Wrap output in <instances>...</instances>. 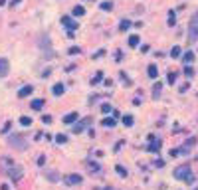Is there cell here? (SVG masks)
I'll return each mask as SVG.
<instances>
[{
	"mask_svg": "<svg viewBox=\"0 0 198 190\" xmlns=\"http://www.w3.org/2000/svg\"><path fill=\"white\" fill-rule=\"evenodd\" d=\"M174 178L184 180V182H194V176L190 172V167L188 164H180V167L174 168Z\"/></svg>",
	"mask_w": 198,
	"mask_h": 190,
	"instance_id": "obj_1",
	"label": "cell"
},
{
	"mask_svg": "<svg viewBox=\"0 0 198 190\" xmlns=\"http://www.w3.org/2000/svg\"><path fill=\"white\" fill-rule=\"evenodd\" d=\"M188 40L190 42H196L198 40V10L194 12V16L188 22Z\"/></svg>",
	"mask_w": 198,
	"mask_h": 190,
	"instance_id": "obj_2",
	"label": "cell"
},
{
	"mask_svg": "<svg viewBox=\"0 0 198 190\" xmlns=\"http://www.w3.org/2000/svg\"><path fill=\"white\" fill-rule=\"evenodd\" d=\"M8 143L14 149H18V151H24L26 149V141H24V137H20V135H12L10 139H8Z\"/></svg>",
	"mask_w": 198,
	"mask_h": 190,
	"instance_id": "obj_3",
	"label": "cell"
},
{
	"mask_svg": "<svg viewBox=\"0 0 198 190\" xmlns=\"http://www.w3.org/2000/svg\"><path fill=\"white\" fill-rule=\"evenodd\" d=\"M10 67V64H8V59H4V57H0V77H6L8 75V69Z\"/></svg>",
	"mask_w": 198,
	"mask_h": 190,
	"instance_id": "obj_4",
	"label": "cell"
},
{
	"mask_svg": "<svg viewBox=\"0 0 198 190\" xmlns=\"http://www.w3.org/2000/svg\"><path fill=\"white\" fill-rule=\"evenodd\" d=\"M62 24L67 26L69 30H75V28H77V22H75V20H71L69 16H64V18H62Z\"/></svg>",
	"mask_w": 198,
	"mask_h": 190,
	"instance_id": "obj_5",
	"label": "cell"
},
{
	"mask_svg": "<svg viewBox=\"0 0 198 190\" xmlns=\"http://www.w3.org/2000/svg\"><path fill=\"white\" fill-rule=\"evenodd\" d=\"M66 184H81V176L79 174H69V176H66Z\"/></svg>",
	"mask_w": 198,
	"mask_h": 190,
	"instance_id": "obj_6",
	"label": "cell"
},
{
	"mask_svg": "<svg viewBox=\"0 0 198 190\" xmlns=\"http://www.w3.org/2000/svg\"><path fill=\"white\" fill-rule=\"evenodd\" d=\"M77 119H79V115H77L75 111H71V113H67L66 117H64V123H67V125H69V123H75Z\"/></svg>",
	"mask_w": 198,
	"mask_h": 190,
	"instance_id": "obj_7",
	"label": "cell"
},
{
	"mask_svg": "<svg viewBox=\"0 0 198 190\" xmlns=\"http://www.w3.org/2000/svg\"><path fill=\"white\" fill-rule=\"evenodd\" d=\"M32 91H34V87H32V85H24L22 89L18 91V97H28V95H30Z\"/></svg>",
	"mask_w": 198,
	"mask_h": 190,
	"instance_id": "obj_8",
	"label": "cell"
},
{
	"mask_svg": "<svg viewBox=\"0 0 198 190\" xmlns=\"http://www.w3.org/2000/svg\"><path fill=\"white\" fill-rule=\"evenodd\" d=\"M147 73H149V77L156 79V75H159V67L154 66V64H151V66H149V69H147Z\"/></svg>",
	"mask_w": 198,
	"mask_h": 190,
	"instance_id": "obj_9",
	"label": "cell"
},
{
	"mask_svg": "<svg viewBox=\"0 0 198 190\" xmlns=\"http://www.w3.org/2000/svg\"><path fill=\"white\" fill-rule=\"evenodd\" d=\"M87 123H89V119H83L81 123L73 125V129H71V131H73V133H81V131H83V127H85V125H87Z\"/></svg>",
	"mask_w": 198,
	"mask_h": 190,
	"instance_id": "obj_10",
	"label": "cell"
},
{
	"mask_svg": "<svg viewBox=\"0 0 198 190\" xmlns=\"http://www.w3.org/2000/svg\"><path fill=\"white\" fill-rule=\"evenodd\" d=\"M161 89H163V83H156L153 87V99H159L161 97Z\"/></svg>",
	"mask_w": 198,
	"mask_h": 190,
	"instance_id": "obj_11",
	"label": "cell"
},
{
	"mask_svg": "<svg viewBox=\"0 0 198 190\" xmlns=\"http://www.w3.org/2000/svg\"><path fill=\"white\" fill-rule=\"evenodd\" d=\"M139 44H141V38L139 36H131L129 38V48H137Z\"/></svg>",
	"mask_w": 198,
	"mask_h": 190,
	"instance_id": "obj_12",
	"label": "cell"
},
{
	"mask_svg": "<svg viewBox=\"0 0 198 190\" xmlns=\"http://www.w3.org/2000/svg\"><path fill=\"white\" fill-rule=\"evenodd\" d=\"M182 61H184V66H186V64H192V61H194V54H192V52H186V54L182 56Z\"/></svg>",
	"mask_w": 198,
	"mask_h": 190,
	"instance_id": "obj_13",
	"label": "cell"
},
{
	"mask_svg": "<svg viewBox=\"0 0 198 190\" xmlns=\"http://www.w3.org/2000/svg\"><path fill=\"white\" fill-rule=\"evenodd\" d=\"M42 107H44V99H34L32 101V109H34V111L42 109Z\"/></svg>",
	"mask_w": 198,
	"mask_h": 190,
	"instance_id": "obj_14",
	"label": "cell"
},
{
	"mask_svg": "<svg viewBox=\"0 0 198 190\" xmlns=\"http://www.w3.org/2000/svg\"><path fill=\"white\" fill-rule=\"evenodd\" d=\"M182 56V50L178 48V46H174L172 50H170V57H180Z\"/></svg>",
	"mask_w": 198,
	"mask_h": 190,
	"instance_id": "obj_15",
	"label": "cell"
},
{
	"mask_svg": "<svg viewBox=\"0 0 198 190\" xmlns=\"http://www.w3.org/2000/svg\"><path fill=\"white\" fill-rule=\"evenodd\" d=\"M99 8H101V10H113V2H107V0H105V2H101V4H99Z\"/></svg>",
	"mask_w": 198,
	"mask_h": 190,
	"instance_id": "obj_16",
	"label": "cell"
},
{
	"mask_svg": "<svg viewBox=\"0 0 198 190\" xmlns=\"http://www.w3.org/2000/svg\"><path fill=\"white\" fill-rule=\"evenodd\" d=\"M101 77H103V71H97V73L93 75V79H91V85H97L99 81H101Z\"/></svg>",
	"mask_w": 198,
	"mask_h": 190,
	"instance_id": "obj_17",
	"label": "cell"
},
{
	"mask_svg": "<svg viewBox=\"0 0 198 190\" xmlns=\"http://www.w3.org/2000/svg\"><path fill=\"white\" fill-rule=\"evenodd\" d=\"M83 14H85V8H83V6H75V8H73V16L79 18V16H83Z\"/></svg>",
	"mask_w": 198,
	"mask_h": 190,
	"instance_id": "obj_18",
	"label": "cell"
},
{
	"mask_svg": "<svg viewBox=\"0 0 198 190\" xmlns=\"http://www.w3.org/2000/svg\"><path fill=\"white\" fill-rule=\"evenodd\" d=\"M129 28H131V22H129V20H121V24H119V30H121V32H125V30H129Z\"/></svg>",
	"mask_w": 198,
	"mask_h": 190,
	"instance_id": "obj_19",
	"label": "cell"
},
{
	"mask_svg": "<svg viewBox=\"0 0 198 190\" xmlns=\"http://www.w3.org/2000/svg\"><path fill=\"white\" fill-rule=\"evenodd\" d=\"M52 91H54V95H62V93H64V85H62V83H55Z\"/></svg>",
	"mask_w": 198,
	"mask_h": 190,
	"instance_id": "obj_20",
	"label": "cell"
},
{
	"mask_svg": "<svg viewBox=\"0 0 198 190\" xmlns=\"http://www.w3.org/2000/svg\"><path fill=\"white\" fill-rule=\"evenodd\" d=\"M101 125H103V127H113V125H115V117H109V119H103V121H101Z\"/></svg>",
	"mask_w": 198,
	"mask_h": 190,
	"instance_id": "obj_21",
	"label": "cell"
},
{
	"mask_svg": "<svg viewBox=\"0 0 198 190\" xmlns=\"http://www.w3.org/2000/svg\"><path fill=\"white\" fill-rule=\"evenodd\" d=\"M184 75H186V77H192V75H194V69L190 67V64L184 66Z\"/></svg>",
	"mask_w": 198,
	"mask_h": 190,
	"instance_id": "obj_22",
	"label": "cell"
},
{
	"mask_svg": "<svg viewBox=\"0 0 198 190\" xmlns=\"http://www.w3.org/2000/svg\"><path fill=\"white\" fill-rule=\"evenodd\" d=\"M133 121H135V119H133V115H125V117H123V125H127V127H131Z\"/></svg>",
	"mask_w": 198,
	"mask_h": 190,
	"instance_id": "obj_23",
	"label": "cell"
},
{
	"mask_svg": "<svg viewBox=\"0 0 198 190\" xmlns=\"http://www.w3.org/2000/svg\"><path fill=\"white\" fill-rule=\"evenodd\" d=\"M176 24V16H174V12L170 10L168 12V26H174Z\"/></svg>",
	"mask_w": 198,
	"mask_h": 190,
	"instance_id": "obj_24",
	"label": "cell"
},
{
	"mask_svg": "<svg viewBox=\"0 0 198 190\" xmlns=\"http://www.w3.org/2000/svg\"><path fill=\"white\" fill-rule=\"evenodd\" d=\"M115 170H117V172H119V176H123V178H125V176H127V168H123L121 164H117V167H115Z\"/></svg>",
	"mask_w": 198,
	"mask_h": 190,
	"instance_id": "obj_25",
	"label": "cell"
},
{
	"mask_svg": "<svg viewBox=\"0 0 198 190\" xmlns=\"http://www.w3.org/2000/svg\"><path fill=\"white\" fill-rule=\"evenodd\" d=\"M66 141H67L66 135H55V143H57V145H64Z\"/></svg>",
	"mask_w": 198,
	"mask_h": 190,
	"instance_id": "obj_26",
	"label": "cell"
},
{
	"mask_svg": "<svg viewBox=\"0 0 198 190\" xmlns=\"http://www.w3.org/2000/svg\"><path fill=\"white\" fill-rule=\"evenodd\" d=\"M166 81H168L170 85H172V83L176 81V73H174V71H168V77H166Z\"/></svg>",
	"mask_w": 198,
	"mask_h": 190,
	"instance_id": "obj_27",
	"label": "cell"
},
{
	"mask_svg": "<svg viewBox=\"0 0 198 190\" xmlns=\"http://www.w3.org/2000/svg\"><path fill=\"white\" fill-rule=\"evenodd\" d=\"M159 149H161V141H154L153 145H149V151H154V153H156Z\"/></svg>",
	"mask_w": 198,
	"mask_h": 190,
	"instance_id": "obj_28",
	"label": "cell"
},
{
	"mask_svg": "<svg viewBox=\"0 0 198 190\" xmlns=\"http://www.w3.org/2000/svg\"><path fill=\"white\" fill-rule=\"evenodd\" d=\"M20 123H22L24 127H30V125H32V119H30V117H22V119H20Z\"/></svg>",
	"mask_w": 198,
	"mask_h": 190,
	"instance_id": "obj_29",
	"label": "cell"
},
{
	"mask_svg": "<svg viewBox=\"0 0 198 190\" xmlns=\"http://www.w3.org/2000/svg\"><path fill=\"white\" fill-rule=\"evenodd\" d=\"M79 52H81V50H79V48H69V50H67V54H71V56H75V54H79Z\"/></svg>",
	"mask_w": 198,
	"mask_h": 190,
	"instance_id": "obj_30",
	"label": "cell"
},
{
	"mask_svg": "<svg viewBox=\"0 0 198 190\" xmlns=\"http://www.w3.org/2000/svg\"><path fill=\"white\" fill-rule=\"evenodd\" d=\"M101 111H103V113H111V105H109V103L101 105Z\"/></svg>",
	"mask_w": 198,
	"mask_h": 190,
	"instance_id": "obj_31",
	"label": "cell"
},
{
	"mask_svg": "<svg viewBox=\"0 0 198 190\" xmlns=\"http://www.w3.org/2000/svg\"><path fill=\"white\" fill-rule=\"evenodd\" d=\"M188 89H190V83H186V85H180V89H178V91H180V93H184V91H188Z\"/></svg>",
	"mask_w": 198,
	"mask_h": 190,
	"instance_id": "obj_32",
	"label": "cell"
},
{
	"mask_svg": "<svg viewBox=\"0 0 198 190\" xmlns=\"http://www.w3.org/2000/svg\"><path fill=\"white\" fill-rule=\"evenodd\" d=\"M10 121H8V123H6V125H4V129H2V133H8V131H10Z\"/></svg>",
	"mask_w": 198,
	"mask_h": 190,
	"instance_id": "obj_33",
	"label": "cell"
},
{
	"mask_svg": "<svg viewBox=\"0 0 198 190\" xmlns=\"http://www.w3.org/2000/svg\"><path fill=\"white\" fill-rule=\"evenodd\" d=\"M42 121H44V123H52V117H50V115H46V117H42Z\"/></svg>",
	"mask_w": 198,
	"mask_h": 190,
	"instance_id": "obj_34",
	"label": "cell"
},
{
	"mask_svg": "<svg viewBox=\"0 0 198 190\" xmlns=\"http://www.w3.org/2000/svg\"><path fill=\"white\" fill-rule=\"evenodd\" d=\"M44 162H46V157H40V158H38V164H40V167H42Z\"/></svg>",
	"mask_w": 198,
	"mask_h": 190,
	"instance_id": "obj_35",
	"label": "cell"
},
{
	"mask_svg": "<svg viewBox=\"0 0 198 190\" xmlns=\"http://www.w3.org/2000/svg\"><path fill=\"white\" fill-rule=\"evenodd\" d=\"M18 2H20V0H12V4H18Z\"/></svg>",
	"mask_w": 198,
	"mask_h": 190,
	"instance_id": "obj_36",
	"label": "cell"
},
{
	"mask_svg": "<svg viewBox=\"0 0 198 190\" xmlns=\"http://www.w3.org/2000/svg\"><path fill=\"white\" fill-rule=\"evenodd\" d=\"M105 190H111V188H105Z\"/></svg>",
	"mask_w": 198,
	"mask_h": 190,
	"instance_id": "obj_37",
	"label": "cell"
},
{
	"mask_svg": "<svg viewBox=\"0 0 198 190\" xmlns=\"http://www.w3.org/2000/svg\"><path fill=\"white\" fill-rule=\"evenodd\" d=\"M196 190H198V188H196Z\"/></svg>",
	"mask_w": 198,
	"mask_h": 190,
	"instance_id": "obj_38",
	"label": "cell"
}]
</instances>
